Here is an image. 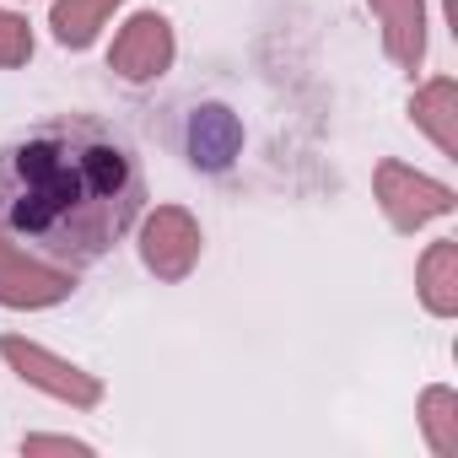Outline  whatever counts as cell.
Returning a JSON list of instances; mask_svg holds the SVG:
<instances>
[{
    "label": "cell",
    "mask_w": 458,
    "mask_h": 458,
    "mask_svg": "<svg viewBox=\"0 0 458 458\" xmlns=\"http://www.w3.org/2000/svg\"><path fill=\"white\" fill-rule=\"evenodd\" d=\"M140 199L135 151L98 119H49L0 151V233L49 265H98L135 226Z\"/></svg>",
    "instance_id": "obj_1"
},
{
    "label": "cell",
    "mask_w": 458,
    "mask_h": 458,
    "mask_svg": "<svg viewBox=\"0 0 458 458\" xmlns=\"http://www.w3.org/2000/svg\"><path fill=\"white\" fill-rule=\"evenodd\" d=\"M0 356L12 361V372L22 377V383H33V388H44L49 399H60V404H76V410H92L98 399H103V383L92 377V372H81L76 361H65V356H55V351H44L38 340H22V335H6L0 340Z\"/></svg>",
    "instance_id": "obj_2"
},
{
    "label": "cell",
    "mask_w": 458,
    "mask_h": 458,
    "mask_svg": "<svg viewBox=\"0 0 458 458\" xmlns=\"http://www.w3.org/2000/svg\"><path fill=\"white\" fill-rule=\"evenodd\" d=\"M372 183H377V205L394 221V233H415V226H426V221H437V216H447L458 205L442 178H426V173H415L404 162H377Z\"/></svg>",
    "instance_id": "obj_3"
},
{
    "label": "cell",
    "mask_w": 458,
    "mask_h": 458,
    "mask_svg": "<svg viewBox=\"0 0 458 458\" xmlns=\"http://www.w3.org/2000/svg\"><path fill=\"white\" fill-rule=\"evenodd\" d=\"M199 249H205L199 221L183 205H157L140 221V259L157 281H183L199 265Z\"/></svg>",
    "instance_id": "obj_4"
},
{
    "label": "cell",
    "mask_w": 458,
    "mask_h": 458,
    "mask_svg": "<svg viewBox=\"0 0 458 458\" xmlns=\"http://www.w3.org/2000/svg\"><path fill=\"white\" fill-rule=\"evenodd\" d=\"M76 292V270L49 265L0 233V308H55Z\"/></svg>",
    "instance_id": "obj_5"
},
{
    "label": "cell",
    "mask_w": 458,
    "mask_h": 458,
    "mask_svg": "<svg viewBox=\"0 0 458 458\" xmlns=\"http://www.w3.org/2000/svg\"><path fill=\"white\" fill-rule=\"evenodd\" d=\"M173 22L157 17V12H140L119 28L114 49H108V71L124 76V81H157L167 65H173Z\"/></svg>",
    "instance_id": "obj_6"
},
{
    "label": "cell",
    "mask_w": 458,
    "mask_h": 458,
    "mask_svg": "<svg viewBox=\"0 0 458 458\" xmlns=\"http://www.w3.org/2000/svg\"><path fill=\"white\" fill-rule=\"evenodd\" d=\"M383 22V49L394 65L415 71L426 60V0H367Z\"/></svg>",
    "instance_id": "obj_7"
},
{
    "label": "cell",
    "mask_w": 458,
    "mask_h": 458,
    "mask_svg": "<svg viewBox=\"0 0 458 458\" xmlns=\"http://www.w3.org/2000/svg\"><path fill=\"white\" fill-rule=\"evenodd\" d=\"M243 151V124L226 114L221 103H205V108H194L189 114V162L194 167H226Z\"/></svg>",
    "instance_id": "obj_8"
},
{
    "label": "cell",
    "mask_w": 458,
    "mask_h": 458,
    "mask_svg": "<svg viewBox=\"0 0 458 458\" xmlns=\"http://www.w3.org/2000/svg\"><path fill=\"white\" fill-rule=\"evenodd\" d=\"M410 119L431 135V146H437L442 157H458V81H453V76L426 81V87L410 98Z\"/></svg>",
    "instance_id": "obj_9"
},
{
    "label": "cell",
    "mask_w": 458,
    "mask_h": 458,
    "mask_svg": "<svg viewBox=\"0 0 458 458\" xmlns=\"http://www.w3.org/2000/svg\"><path fill=\"white\" fill-rule=\"evenodd\" d=\"M415 281H420V302H426V313L453 318V313H458V243H453V238L431 243V249L420 254Z\"/></svg>",
    "instance_id": "obj_10"
},
{
    "label": "cell",
    "mask_w": 458,
    "mask_h": 458,
    "mask_svg": "<svg viewBox=\"0 0 458 458\" xmlns=\"http://www.w3.org/2000/svg\"><path fill=\"white\" fill-rule=\"evenodd\" d=\"M119 6H124V0H55L49 28H55V38H60L65 49H87Z\"/></svg>",
    "instance_id": "obj_11"
},
{
    "label": "cell",
    "mask_w": 458,
    "mask_h": 458,
    "mask_svg": "<svg viewBox=\"0 0 458 458\" xmlns=\"http://www.w3.org/2000/svg\"><path fill=\"white\" fill-rule=\"evenodd\" d=\"M420 431L437 458H458V394L453 388H426L420 394Z\"/></svg>",
    "instance_id": "obj_12"
},
{
    "label": "cell",
    "mask_w": 458,
    "mask_h": 458,
    "mask_svg": "<svg viewBox=\"0 0 458 458\" xmlns=\"http://www.w3.org/2000/svg\"><path fill=\"white\" fill-rule=\"evenodd\" d=\"M33 60V28L17 12H0V71L28 65Z\"/></svg>",
    "instance_id": "obj_13"
},
{
    "label": "cell",
    "mask_w": 458,
    "mask_h": 458,
    "mask_svg": "<svg viewBox=\"0 0 458 458\" xmlns=\"http://www.w3.org/2000/svg\"><path fill=\"white\" fill-rule=\"evenodd\" d=\"M22 453H28V458H38V453H71V458H87V453H92V442H76V437H49V431H33V437H22Z\"/></svg>",
    "instance_id": "obj_14"
}]
</instances>
